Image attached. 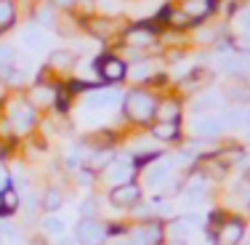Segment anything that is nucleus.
<instances>
[{"instance_id":"7ed1b4c3","label":"nucleus","mask_w":250,"mask_h":245,"mask_svg":"<svg viewBox=\"0 0 250 245\" xmlns=\"http://www.w3.org/2000/svg\"><path fill=\"white\" fill-rule=\"evenodd\" d=\"M8 123L16 134H29L38 123V112L29 101H14L11 104V112H8Z\"/></svg>"},{"instance_id":"bb28decb","label":"nucleus","mask_w":250,"mask_h":245,"mask_svg":"<svg viewBox=\"0 0 250 245\" xmlns=\"http://www.w3.org/2000/svg\"><path fill=\"white\" fill-rule=\"evenodd\" d=\"M11 64H16V48L3 43L0 45V67H11Z\"/></svg>"},{"instance_id":"39448f33","label":"nucleus","mask_w":250,"mask_h":245,"mask_svg":"<svg viewBox=\"0 0 250 245\" xmlns=\"http://www.w3.org/2000/svg\"><path fill=\"white\" fill-rule=\"evenodd\" d=\"M109 202L115 208H136L141 202V187L136 181L117 184V187H112V192H109Z\"/></svg>"},{"instance_id":"cd10ccee","label":"nucleus","mask_w":250,"mask_h":245,"mask_svg":"<svg viewBox=\"0 0 250 245\" xmlns=\"http://www.w3.org/2000/svg\"><path fill=\"white\" fill-rule=\"evenodd\" d=\"M93 211H96V200H85V205L80 208V213H83V219H93Z\"/></svg>"},{"instance_id":"f8f14e48","label":"nucleus","mask_w":250,"mask_h":245,"mask_svg":"<svg viewBox=\"0 0 250 245\" xmlns=\"http://www.w3.org/2000/svg\"><path fill=\"white\" fill-rule=\"evenodd\" d=\"M152 136L157 141H178L181 139V125L178 123H154L152 125Z\"/></svg>"},{"instance_id":"9b49d317","label":"nucleus","mask_w":250,"mask_h":245,"mask_svg":"<svg viewBox=\"0 0 250 245\" xmlns=\"http://www.w3.org/2000/svg\"><path fill=\"white\" fill-rule=\"evenodd\" d=\"M56 88L53 86H45V83H38V86L29 91V104L38 110V107H51L53 101H56Z\"/></svg>"},{"instance_id":"6ab92c4d","label":"nucleus","mask_w":250,"mask_h":245,"mask_svg":"<svg viewBox=\"0 0 250 245\" xmlns=\"http://www.w3.org/2000/svg\"><path fill=\"white\" fill-rule=\"evenodd\" d=\"M168 176H170V165L168 163H157V165H152V168L146 171V184H149V187H160Z\"/></svg>"},{"instance_id":"f257e3e1","label":"nucleus","mask_w":250,"mask_h":245,"mask_svg":"<svg viewBox=\"0 0 250 245\" xmlns=\"http://www.w3.org/2000/svg\"><path fill=\"white\" fill-rule=\"evenodd\" d=\"M157 107H160L157 96H154L152 91H146V88H133V91H128L123 99L125 117H128L130 123H139V125H146L149 120H154Z\"/></svg>"},{"instance_id":"72a5a7b5","label":"nucleus","mask_w":250,"mask_h":245,"mask_svg":"<svg viewBox=\"0 0 250 245\" xmlns=\"http://www.w3.org/2000/svg\"><path fill=\"white\" fill-rule=\"evenodd\" d=\"M115 245H130L128 240H120V243H115Z\"/></svg>"},{"instance_id":"412c9836","label":"nucleus","mask_w":250,"mask_h":245,"mask_svg":"<svg viewBox=\"0 0 250 245\" xmlns=\"http://www.w3.org/2000/svg\"><path fill=\"white\" fill-rule=\"evenodd\" d=\"M221 69L224 72H229V75H245V62H242L240 56H226L224 62H221Z\"/></svg>"},{"instance_id":"5701e85b","label":"nucleus","mask_w":250,"mask_h":245,"mask_svg":"<svg viewBox=\"0 0 250 245\" xmlns=\"http://www.w3.org/2000/svg\"><path fill=\"white\" fill-rule=\"evenodd\" d=\"M88 29H91L96 38H109L112 22H109V19H93V22H88Z\"/></svg>"},{"instance_id":"a878e982","label":"nucleus","mask_w":250,"mask_h":245,"mask_svg":"<svg viewBox=\"0 0 250 245\" xmlns=\"http://www.w3.org/2000/svg\"><path fill=\"white\" fill-rule=\"evenodd\" d=\"M128 77H133V80H139V83L144 80V77L149 80V77H152V67H149L146 62L136 64V67H128Z\"/></svg>"},{"instance_id":"393cba45","label":"nucleus","mask_w":250,"mask_h":245,"mask_svg":"<svg viewBox=\"0 0 250 245\" xmlns=\"http://www.w3.org/2000/svg\"><path fill=\"white\" fill-rule=\"evenodd\" d=\"M43 229L48 232V235H64L67 224H64V219H59V216H48L43 221Z\"/></svg>"},{"instance_id":"f3484780","label":"nucleus","mask_w":250,"mask_h":245,"mask_svg":"<svg viewBox=\"0 0 250 245\" xmlns=\"http://www.w3.org/2000/svg\"><path fill=\"white\" fill-rule=\"evenodd\" d=\"M75 62H77V56H75L72 51H67V48L53 51L51 59H48V64H51L53 69H69V67H75Z\"/></svg>"},{"instance_id":"2eb2a0df","label":"nucleus","mask_w":250,"mask_h":245,"mask_svg":"<svg viewBox=\"0 0 250 245\" xmlns=\"http://www.w3.org/2000/svg\"><path fill=\"white\" fill-rule=\"evenodd\" d=\"M16 22V3L14 0H0V35L8 32Z\"/></svg>"},{"instance_id":"b1692460","label":"nucleus","mask_w":250,"mask_h":245,"mask_svg":"<svg viewBox=\"0 0 250 245\" xmlns=\"http://www.w3.org/2000/svg\"><path fill=\"white\" fill-rule=\"evenodd\" d=\"M35 19H38V24H43V27H53V24H56L53 5H51V8H48V5H40V8L35 11Z\"/></svg>"},{"instance_id":"0eeeda50","label":"nucleus","mask_w":250,"mask_h":245,"mask_svg":"<svg viewBox=\"0 0 250 245\" xmlns=\"http://www.w3.org/2000/svg\"><path fill=\"white\" fill-rule=\"evenodd\" d=\"M154 38H157L154 24H133L123 32L125 45H130V48H146V45L154 43Z\"/></svg>"},{"instance_id":"4468645a","label":"nucleus","mask_w":250,"mask_h":245,"mask_svg":"<svg viewBox=\"0 0 250 245\" xmlns=\"http://www.w3.org/2000/svg\"><path fill=\"white\" fill-rule=\"evenodd\" d=\"M62 205H64L62 189H56V187H48V189H45V192H43V200H40V208H43L45 213H56Z\"/></svg>"},{"instance_id":"7c9ffc66","label":"nucleus","mask_w":250,"mask_h":245,"mask_svg":"<svg viewBox=\"0 0 250 245\" xmlns=\"http://www.w3.org/2000/svg\"><path fill=\"white\" fill-rule=\"evenodd\" d=\"M56 245H77V240H75V237H62Z\"/></svg>"},{"instance_id":"f704fd0d","label":"nucleus","mask_w":250,"mask_h":245,"mask_svg":"<svg viewBox=\"0 0 250 245\" xmlns=\"http://www.w3.org/2000/svg\"><path fill=\"white\" fill-rule=\"evenodd\" d=\"M245 125H248V128H250V112H248V120H245Z\"/></svg>"},{"instance_id":"dca6fc26","label":"nucleus","mask_w":250,"mask_h":245,"mask_svg":"<svg viewBox=\"0 0 250 245\" xmlns=\"http://www.w3.org/2000/svg\"><path fill=\"white\" fill-rule=\"evenodd\" d=\"M19 205H21V200H19V192H16L14 187H5L3 192H0V213H3V216L14 213Z\"/></svg>"},{"instance_id":"423d86ee","label":"nucleus","mask_w":250,"mask_h":245,"mask_svg":"<svg viewBox=\"0 0 250 245\" xmlns=\"http://www.w3.org/2000/svg\"><path fill=\"white\" fill-rule=\"evenodd\" d=\"M245 235H248L245 221L240 216H231V219H226L221 224V229L216 232V243L218 245H240L245 240Z\"/></svg>"},{"instance_id":"aec40b11","label":"nucleus","mask_w":250,"mask_h":245,"mask_svg":"<svg viewBox=\"0 0 250 245\" xmlns=\"http://www.w3.org/2000/svg\"><path fill=\"white\" fill-rule=\"evenodd\" d=\"M194 24V22L192 19H189V14H187V11H170V16H168V27H173V29H189V27H192Z\"/></svg>"},{"instance_id":"c756f323","label":"nucleus","mask_w":250,"mask_h":245,"mask_svg":"<svg viewBox=\"0 0 250 245\" xmlns=\"http://www.w3.org/2000/svg\"><path fill=\"white\" fill-rule=\"evenodd\" d=\"M242 27H245V32L250 35V8H245V11H242Z\"/></svg>"},{"instance_id":"6e6552de","label":"nucleus","mask_w":250,"mask_h":245,"mask_svg":"<svg viewBox=\"0 0 250 245\" xmlns=\"http://www.w3.org/2000/svg\"><path fill=\"white\" fill-rule=\"evenodd\" d=\"M104 171H106V178H112L115 187H117V184L133 181V176H136V171H139V168H136L133 157H115Z\"/></svg>"},{"instance_id":"9d476101","label":"nucleus","mask_w":250,"mask_h":245,"mask_svg":"<svg viewBox=\"0 0 250 245\" xmlns=\"http://www.w3.org/2000/svg\"><path fill=\"white\" fill-rule=\"evenodd\" d=\"M120 91H115V88H106V91H93V93H88V99H85V104L91 107V110H106V107H112V104H120Z\"/></svg>"},{"instance_id":"20e7f679","label":"nucleus","mask_w":250,"mask_h":245,"mask_svg":"<svg viewBox=\"0 0 250 245\" xmlns=\"http://www.w3.org/2000/svg\"><path fill=\"white\" fill-rule=\"evenodd\" d=\"M106 224H101L96 219H83L75 229L77 245H104L106 243Z\"/></svg>"},{"instance_id":"ddd939ff","label":"nucleus","mask_w":250,"mask_h":245,"mask_svg":"<svg viewBox=\"0 0 250 245\" xmlns=\"http://www.w3.org/2000/svg\"><path fill=\"white\" fill-rule=\"evenodd\" d=\"M157 117L160 123H178V117H181V104H178L176 99L170 101H163V104L157 107Z\"/></svg>"},{"instance_id":"a211bd4d","label":"nucleus","mask_w":250,"mask_h":245,"mask_svg":"<svg viewBox=\"0 0 250 245\" xmlns=\"http://www.w3.org/2000/svg\"><path fill=\"white\" fill-rule=\"evenodd\" d=\"M21 43L32 51H40L45 45V35L40 32V27H27L24 32H21Z\"/></svg>"},{"instance_id":"f03ea898","label":"nucleus","mask_w":250,"mask_h":245,"mask_svg":"<svg viewBox=\"0 0 250 245\" xmlns=\"http://www.w3.org/2000/svg\"><path fill=\"white\" fill-rule=\"evenodd\" d=\"M93 69H96L99 80L109 83V86H117V83H123L125 77H128V62H123V59L115 56V53H104V56H99L96 64H93Z\"/></svg>"},{"instance_id":"473e14b6","label":"nucleus","mask_w":250,"mask_h":245,"mask_svg":"<svg viewBox=\"0 0 250 245\" xmlns=\"http://www.w3.org/2000/svg\"><path fill=\"white\" fill-rule=\"evenodd\" d=\"M168 245H187L184 240H168Z\"/></svg>"},{"instance_id":"2f4dec72","label":"nucleus","mask_w":250,"mask_h":245,"mask_svg":"<svg viewBox=\"0 0 250 245\" xmlns=\"http://www.w3.org/2000/svg\"><path fill=\"white\" fill-rule=\"evenodd\" d=\"M5 88H8V86H5L3 80H0V101H5Z\"/></svg>"},{"instance_id":"1a4fd4ad","label":"nucleus","mask_w":250,"mask_h":245,"mask_svg":"<svg viewBox=\"0 0 250 245\" xmlns=\"http://www.w3.org/2000/svg\"><path fill=\"white\" fill-rule=\"evenodd\" d=\"M226 131V125L221 117H216V115H208V117H202V120L194 123V134L200 136V139H218Z\"/></svg>"},{"instance_id":"4be33fe9","label":"nucleus","mask_w":250,"mask_h":245,"mask_svg":"<svg viewBox=\"0 0 250 245\" xmlns=\"http://www.w3.org/2000/svg\"><path fill=\"white\" fill-rule=\"evenodd\" d=\"M224 125L226 128H240V125H245L248 120V112H242V110H229V112H224Z\"/></svg>"},{"instance_id":"c85d7f7f","label":"nucleus","mask_w":250,"mask_h":245,"mask_svg":"<svg viewBox=\"0 0 250 245\" xmlns=\"http://www.w3.org/2000/svg\"><path fill=\"white\" fill-rule=\"evenodd\" d=\"M75 3H77V0H51L53 8H72Z\"/></svg>"}]
</instances>
